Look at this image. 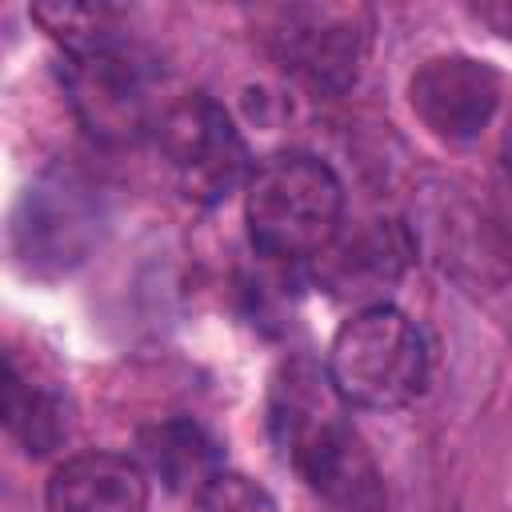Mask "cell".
Returning a JSON list of instances; mask_svg holds the SVG:
<instances>
[{"label": "cell", "instance_id": "2", "mask_svg": "<svg viewBox=\"0 0 512 512\" xmlns=\"http://www.w3.org/2000/svg\"><path fill=\"white\" fill-rule=\"evenodd\" d=\"M244 224L268 260H316L344 228V184L312 152H272L244 184Z\"/></svg>", "mask_w": 512, "mask_h": 512}, {"label": "cell", "instance_id": "11", "mask_svg": "<svg viewBox=\"0 0 512 512\" xmlns=\"http://www.w3.org/2000/svg\"><path fill=\"white\" fill-rule=\"evenodd\" d=\"M4 428L28 456H48L68 436L64 396L32 380L12 352L4 356Z\"/></svg>", "mask_w": 512, "mask_h": 512}, {"label": "cell", "instance_id": "7", "mask_svg": "<svg viewBox=\"0 0 512 512\" xmlns=\"http://www.w3.org/2000/svg\"><path fill=\"white\" fill-rule=\"evenodd\" d=\"M372 44V12L360 4H288L272 12L268 48L284 72L316 92L356 84Z\"/></svg>", "mask_w": 512, "mask_h": 512}, {"label": "cell", "instance_id": "5", "mask_svg": "<svg viewBox=\"0 0 512 512\" xmlns=\"http://www.w3.org/2000/svg\"><path fill=\"white\" fill-rule=\"evenodd\" d=\"M152 140L176 188L196 204H220L228 192L248 184L256 168L248 164V144L224 112V104H216L204 92L164 104Z\"/></svg>", "mask_w": 512, "mask_h": 512}, {"label": "cell", "instance_id": "6", "mask_svg": "<svg viewBox=\"0 0 512 512\" xmlns=\"http://www.w3.org/2000/svg\"><path fill=\"white\" fill-rule=\"evenodd\" d=\"M100 232V200L84 180L72 172H44L36 176L8 224V248L24 276H64L72 272Z\"/></svg>", "mask_w": 512, "mask_h": 512}, {"label": "cell", "instance_id": "1", "mask_svg": "<svg viewBox=\"0 0 512 512\" xmlns=\"http://www.w3.org/2000/svg\"><path fill=\"white\" fill-rule=\"evenodd\" d=\"M268 428L292 472L336 512H384V472L348 420V404L308 356L280 364L268 388Z\"/></svg>", "mask_w": 512, "mask_h": 512}, {"label": "cell", "instance_id": "9", "mask_svg": "<svg viewBox=\"0 0 512 512\" xmlns=\"http://www.w3.org/2000/svg\"><path fill=\"white\" fill-rule=\"evenodd\" d=\"M412 260V240L396 220H364L316 256V280L336 296L352 300L356 308L388 304L384 292L396 288Z\"/></svg>", "mask_w": 512, "mask_h": 512}, {"label": "cell", "instance_id": "12", "mask_svg": "<svg viewBox=\"0 0 512 512\" xmlns=\"http://www.w3.org/2000/svg\"><path fill=\"white\" fill-rule=\"evenodd\" d=\"M144 460L152 464V472H160V480L176 492H196L208 476L220 472V452L216 440L196 424V420H164L156 428H148L140 436Z\"/></svg>", "mask_w": 512, "mask_h": 512}, {"label": "cell", "instance_id": "3", "mask_svg": "<svg viewBox=\"0 0 512 512\" xmlns=\"http://www.w3.org/2000/svg\"><path fill=\"white\" fill-rule=\"evenodd\" d=\"M328 380L348 408L396 412L424 396L432 352L420 324L396 304L356 308L324 356Z\"/></svg>", "mask_w": 512, "mask_h": 512}, {"label": "cell", "instance_id": "14", "mask_svg": "<svg viewBox=\"0 0 512 512\" xmlns=\"http://www.w3.org/2000/svg\"><path fill=\"white\" fill-rule=\"evenodd\" d=\"M468 16L476 24H484L492 36L512 40V0H480V4H468Z\"/></svg>", "mask_w": 512, "mask_h": 512}, {"label": "cell", "instance_id": "13", "mask_svg": "<svg viewBox=\"0 0 512 512\" xmlns=\"http://www.w3.org/2000/svg\"><path fill=\"white\" fill-rule=\"evenodd\" d=\"M188 512H280V508L272 492L252 476L220 468L188 496Z\"/></svg>", "mask_w": 512, "mask_h": 512}, {"label": "cell", "instance_id": "4", "mask_svg": "<svg viewBox=\"0 0 512 512\" xmlns=\"http://www.w3.org/2000/svg\"><path fill=\"white\" fill-rule=\"evenodd\" d=\"M152 80V60L124 32L72 52L64 64L72 108L84 132L100 144H136L140 136H152L164 112L152 104Z\"/></svg>", "mask_w": 512, "mask_h": 512}, {"label": "cell", "instance_id": "10", "mask_svg": "<svg viewBox=\"0 0 512 512\" xmlns=\"http://www.w3.org/2000/svg\"><path fill=\"white\" fill-rule=\"evenodd\" d=\"M48 512H148V472L124 452H76L44 488Z\"/></svg>", "mask_w": 512, "mask_h": 512}, {"label": "cell", "instance_id": "8", "mask_svg": "<svg viewBox=\"0 0 512 512\" xmlns=\"http://www.w3.org/2000/svg\"><path fill=\"white\" fill-rule=\"evenodd\" d=\"M408 104L436 140L464 144L476 140L496 116L500 76L492 64L464 52L428 56L408 80Z\"/></svg>", "mask_w": 512, "mask_h": 512}, {"label": "cell", "instance_id": "15", "mask_svg": "<svg viewBox=\"0 0 512 512\" xmlns=\"http://www.w3.org/2000/svg\"><path fill=\"white\" fill-rule=\"evenodd\" d=\"M500 152H504V168H508V176H512V108H508V116H504V136H500Z\"/></svg>", "mask_w": 512, "mask_h": 512}]
</instances>
